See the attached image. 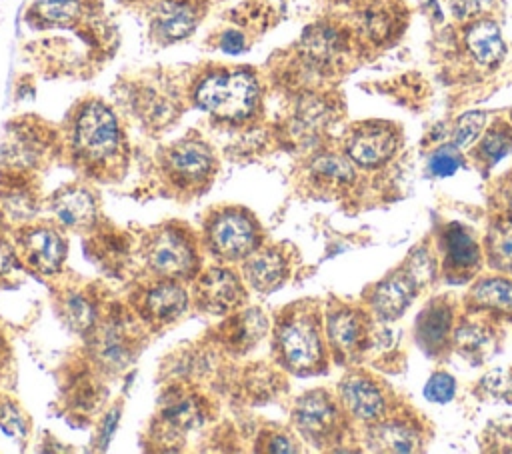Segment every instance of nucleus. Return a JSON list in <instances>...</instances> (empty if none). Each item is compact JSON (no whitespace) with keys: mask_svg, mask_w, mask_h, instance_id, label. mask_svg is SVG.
Listing matches in <instances>:
<instances>
[{"mask_svg":"<svg viewBox=\"0 0 512 454\" xmlns=\"http://www.w3.org/2000/svg\"><path fill=\"white\" fill-rule=\"evenodd\" d=\"M510 122H512V110H510Z\"/></svg>","mask_w":512,"mask_h":454,"instance_id":"nucleus-50","label":"nucleus"},{"mask_svg":"<svg viewBox=\"0 0 512 454\" xmlns=\"http://www.w3.org/2000/svg\"><path fill=\"white\" fill-rule=\"evenodd\" d=\"M282 362L294 372H310L322 360V342L318 326L310 316H288L276 334Z\"/></svg>","mask_w":512,"mask_h":454,"instance_id":"nucleus-4","label":"nucleus"},{"mask_svg":"<svg viewBox=\"0 0 512 454\" xmlns=\"http://www.w3.org/2000/svg\"><path fill=\"white\" fill-rule=\"evenodd\" d=\"M484 128H486V112H482V110L464 112L454 122L452 144L458 150H466V148H470L480 138Z\"/></svg>","mask_w":512,"mask_h":454,"instance_id":"nucleus-35","label":"nucleus"},{"mask_svg":"<svg viewBox=\"0 0 512 454\" xmlns=\"http://www.w3.org/2000/svg\"><path fill=\"white\" fill-rule=\"evenodd\" d=\"M346 50L348 34L330 22H320L306 28L298 44L302 60L318 72H328L336 68L342 62Z\"/></svg>","mask_w":512,"mask_h":454,"instance_id":"nucleus-7","label":"nucleus"},{"mask_svg":"<svg viewBox=\"0 0 512 454\" xmlns=\"http://www.w3.org/2000/svg\"><path fill=\"white\" fill-rule=\"evenodd\" d=\"M450 330V308L442 302L430 304L418 320V336L426 348L440 346Z\"/></svg>","mask_w":512,"mask_h":454,"instance_id":"nucleus-27","label":"nucleus"},{"mask_svg":"<svg viewBox=\"0 0 512 454\" xmlns=\"http://www.w3.org/2000/svg\"><path fill=\"white\" fill-rule=\"evenodd\" d=\"M44 146H46V140H44L42 128L28 126V124L12 126L2 146V158L10 166L22 170L38 162L40 154L44 152Z\"/></svg>","mask_w":512,"mask_h":454,"instance_id":"nucleus-17","label":"nucleus"},{"mask_svg":"<svg viewBox=\"0 0 512 454\" xmlns=\"http://www.w3.org/2000/svg\"><path fill=\"white\" fill-rule=\"evenodd\" d=\"M294 422L308 440L320 444L334 436L338 428V410L326 392L314 390L296 402Z\"/></svg>","mask_w":512,"mask_h":454,"instance_id":"nucleus-9","label":"nucleus"},{"mask_svg":"<svg viewBox=\"0 0 512 454\" xmlns=\"http://www.w3.org/2000/svg\"><path fill=\"white\" fill-rule=\"evenodd\" d=\"M508 204H510V220H512V186H510V192H508Z\"/></svg>","mask_w":512,"mask_h":454,"instance_id":"nucleus-48","label":"nucleus"},{"mask_svg":"<svg viewBox=\"0 0 512 454\" xmlns=\"http://www.w3.org/2000/svg\"><path fill=\"white\" fill-rule=\"evenodd\" d=\"M472 300L490 310L512 312V282L504 278H486L472 288Z\"/></svg>","mask_w":512,"mask_h":454,"instance_id":"nucleus-29","label":"nucleus"},{"mask_svg":"<svg viewBox=\"0 0 512 454\" xmlns=\"http://www.w3.org/2000/svg\"><path fill=\"white\" fill-rule=\"evenodd\" d=\"M82 12V0H36L34 14L46 24H72Z\"/></svg>","mask_w":512,"mask_h":454,"instance_id":"nucleus-34","label":"nucleus"},{"mask_svg":"<svg viewBox=\"0 0 512 454\" xmlns=\"http://www.w3.org/2000/svg\"><path fill=\"white\" fill-rule=\"evenodd\" d=\"M74 148L88 164H100L116 154L120 128L114 112L102 102H88L74 120Z\"/></svg>","mask_w":512,"mask_h":454,"instance_id":"nucleus-2","label":"nucleus"},{"mask_svg":"<svg viewBox=\"0 0 512 454\" xmlns=\"http://www.w3.org/2000/svg\"><path fill=\"white\" fill-rule=\"evenodd\" d=\"M208 242L214 254L226 260L246 258L258 244L254 222L242 212H224L208 228Z\"/></svg>","mask_w":512,"mask_h":454,"instance_id":"nucleus-5","label":"nucleus"},{"mask_svg":"<svg viewBox=\"0 0 512 454\" xmlns=\"http://www.w3.org/2000/svg\"><path fill=\"white\" fill-rule=\"evenodd\" d=\"M194 102L220 120L242 122L256 112L260 86L248 70H218L198 82Z\"/></svg>","mask_w":512,"mask_h":454,"instance_id":"nucleus-1","label":"nucleus"},{"mask_svg":"<svg viewBox=\"0 0 512 454\" xmlns=\"http://www.w3.org/2000/svg\"><path fill=\"white\" fill-rule=\"evenodd\" d=\"M480 388L492 398H510L512 396V372L504 368L490 370L482 376Z\"/></svg>","mask_w":512,"mask_h":454,"instance_id":"nucleus-41","label":"nucleus"},{"mask_svg":"<svg viewBox=\"0 0 512 454\" xmlns=\"http://www.w3.org/2000/svg\"><path fill=\"white\" fill-rule=\"evenodd\" d=\"M60 310H62V318L74 332H80V334L88 332V330H92V326L96 322V308L84 294L70 292L62 300Z\"/></svg>","mask_w":512,"mask_h":454,"instance_id":"nucleus-31","label":"nucleus"},{"mask_svg":"<svg viewBox=\"0 0 512 454\" xmlns=\"http://www.w3.org/2000/svg\"><path fill=\"white\" fill-rule=\"evenodd\" d=\"M454 342L464 356H480L492 344V332L484 324L466 322L456 330Z\"/></svg>","mask_w":512,"mask_h":454,"instance_id":"nucleus-36","label":"nucleus"},{"mask_svg":"<svg viewBox=\"0 0 512 454\" xmlns=\"http://www.w3.org/2000/svg\"><path fill=\"white\" fill-rule=\"evenodd\" d=\"M446 2L456 20L468 22L478 18L494 0H446Z\"/></svg>","mask_w":512,"mask_h":454,"instance_id":"nucleus-43","label":"nucleus"},{"mask_svg":"<svg viewBox=\"0 0 512 454\" xmlns=\"http://www.w3.org/2000/svg\"><path fill=\"white\" fill-rule=\"evenodd\" d=\"M266 450L268 452H294L296 446L292 444V440L284 434H272L268 440H266Z\"/></svg>","mask_w":512,"mask_h":454,"instance_id":"nucleus-46","label":"nucleus"},{"mask_svg":"<svg viewBox=\"0 0 512 454\" xmlns=\"http://www.w3.org/2000/svg\"><path fill=\"white\" fill-rule=\"evenodd\" d=\"M456 382L448 372H434L424 386V396L430 402H448L454 398Z\"/></svg>","mask_w":512,"mask_h":454,"instance_id":"nucleus-40","label":"nucleus"},{"mask_svg":"<svg viewBox=\"0 0 512 454\" xmlns=\"http://www.w3.org/2000/svg\"><path fill=\"white\" fill-rule=\"evenodd\" d=\"M14 268H16V254L8 242L0 240V276H6Z\"/></svg>","mask_w":512,"mask_h":454,"instance_id":"nucleus-45","label":"nucleus"},{"mask_svg":"<svg viewBox=\"0 0 512 454\" xmlns=\"http://www.w3.org/2000/svg\"><path fill=\"white\" fill-rule=\"evenodd\" d=\"M90 254L104 268H120L128 256V238L120 232H98L90 240Z\"/></svg>","mask_w":512,"mask_h":454,"instance_id":"nucleus-28","label":"nucleus"},{"mask_svg":"<svg viewBox=\"0 0 512 454\" xmlns=\"http://www.w3.org/2000/svg\"><path fill=\"white\" fill-rule=\"evenodd\" d=\"M196 298L202 310L210 314H226L242 302L244 290L236 274L230 270L210 268L196 284Z\"/></svg>","mask_w":512,"mask_h":454,"instance_id":"nucleus-10","label":"nucleus"},{"mask_svg":"<svg viewBox=\"0 0 512 454\" xmlns=\"http://www.w3.org/2000/svg\"><path fill=\"white\" fill-rule=\"evenodd\" d=\"M188 306V296L182 286L174 282H160L148 288L140 300L142 314L158 324L176 320Z\"/></svg>","mask_w":512,"mask_h":454,"instance_id":"nucleus-15","label":"nucleus"},{"mask_svg":"<svg viewBox=\"0 0 512 454\" xmlns=\"http://www.w3.org/2000/svg\"><path fill=\"white\" fill-rule=\"evenodd\" d=\"M218 46H220V50L226 52V54H240V52L246 50L248 44H246L244 32H240V30H236V28H228V30H224V32L220 34Z\"/></svg>","mask_w":512,"mask_h":454,"instance_id":"nucleus-44","label":"nucleus"},{"mask_svg":"<svg viewBox=\"0 0 512 454\" xmlns=\"http://www.w3.org/2000/svg\"><path fill=\"white\" fill-rule=\"evenodd\" d=\"M244 274L252 288L260 292H270L284 282L288 274V264L280 250L266 248V250L248 254V260L244 264Z\"/></svg>","mask_w":512,"mask_h":454,"instance_id":"nucleus-16","label":"nucleus"},{"mask_svg":"<svg viewBox=\"0 0 512 454\" xmlns=\"http://www.w3.org/2000/svg\"><path fill=\"white\" fill-rule=\"evenodd\" d=\"M20 248L30 268L52 274L60 268L66 256V244L62 236L52 228H28L20 236Z\"/></svg>","mask_w":512,"mask_h":454,"instance_id":"nucleus-11","label":"nucleus"},{"mask_svg":"<svg viewBox=\"0 0 512 454\" xmlns=\"http://www.w3.org/2000/svg\"><path fill=\"white\" fill-rule=\"evenodd\" d=\"M326 330L332 348L338 350L340 354H352L354 350L360 348L364 338V322L350 308H340L332 312L328 316Z\"/></svg>","mask_w":512,"mask_h":454,"instance_id":"nucleus-23","label":"nucleus"},{"mask_svg":"<svg viewBox=\"0 0 512 454\" xmlns=\"http://www.w3.org/2000/svg\"><path fill=\"white\" fill-rule=\"evenodd\" d=\"M486 246L492 266L512 272V220L492 222L486 236Z\"/></svg>","mask_w":512,"mask_h":454,"instance_id":"nucleus-30","label":"nucleus"},{"mask_svg":"<svg viewBox=\"0 0 512 454\" xmlns=\"http://www.w3.org/2000/svg\"><path fill=\"white\" fill-rule=\"evenodd\" d=\"M118 2H132V0H118Z\"/></svg>","mask_w":512,"mask_h":454,"instance_id":"nucleus-49","label":"nucleus"},{"mask_svg":"<svg viewBox=\"0 0 512 454\" xmlns=\"http://www.w3.org/2000/svg\"><path fill=\"white\" fill-rule=\"evenodd\" d=\"M442 246L446 254V266L452 270H474L480 262V248L474 236L460 224H450L444 230Z\"/></svg>","mask_w":512,"mask_h":454,"instance_id":"nucleus-22","label":"nucleus"},{"mask_svg":"<svg viewBox=\"0 0 512 454\" xmlns=\"http://www.w3.org/2000/svg\"><path fill=\"white\" fill-rule=\"evenodd\" d=\"M368 440L372 448L380 452H412L420 444L416 430L398 420L374 426Z\"/></svg>","mask_w":512,"mask_h":454,"instance_id":"nucleus-26","label":"nucleus"},{"mask_svg":"<svg viewBox=\"0 0 512 454\" xmlns=\"http://www.w3.org/2000/svg\"><path fill=\"white\" fill-rule=\"evenodd\" d=\"M266 332V316L256 310H244L240 314L230 316L222 326H220V338L230 350H250Z\"/></svg>","mask_w":512,"mask_h":454,"instance_id":"nucleus-20","label":"nucleus"},{"mask_svg":"<svg viewBox=\"0 0 512 454\" xmlns=\"http://www.w3.org/2000/svg\"><path fill=\"white\" fill-rule=\"evenodd\" d=\"M404 270L416 286H426L434 278V258L424 248H418L410 254Z\"/></svg>","mask_w":512,"mask_h":454,"instance_id":"nucleus-39","label":"nucleus"},{"mask_svg":"<svg viewBox=\"0 0 512 454\" xmlns=\"http://www.w3.org/2000/svg\"><path fill=\"white\" fill-rule=\"evenodd\" d=\"M166 170L180 188L202 186L214 172L212 150L202 140H180L166 152Z\"/></svg>","mask_w":512,"mask_h":454,"instance_id":"nucleus-6","label":"nucleus"},{"mask_svg":"<svg viewBox=\"0 0 512 454\" xmlns=\"http://www.w3.org/2000/svg\"><path fill=\"white\" fill-rule=\"evenodd\" d=\"M346 408L360 420H376L384 412V396L374 382L362 376H348L340 386Z\"/></svg>","mask_w":512,"mask_h":454,"instance_id":"nucleus-19","label":"nucleus"},{"mask_svg":"<svg viewBox=\"0 0 512 454\" xmlns=\"http://www.w3.org/2000/svg\"><path fill=\"white\" fill-rule=\"evenodd\" d=\"M160 416L164 426L170 428L172 432H188L204 422L206 408L200 396L188 394L184 390H176L174 394L166 396Z\"/></svg>","mask_w":512,"mask_h":454,"instance_id":"nucleus-21","label":"nucleus"},{"mask_svg":"<svg viewBox=\"0 0 512 454\" xmlns=\"http://www.w3.org/2000/svg\"><path fill=\"white\" fill-rule=\"evenodd\" d=\"M460 166H462V158L454 144H446L434 150L428 162V168L434 176H452Z\"/></svg>","mask_w":512,"mask_h":454,"instance_id":"nucleus-38","label":"nucleus"},{"mask_svg":"<svg viewBox=\"0 0 512 454\" xmlns=\"http://www.w3.org/2000/svg\"><path fill=\"white\" fill-rule=\"evenodd\" d=\"M464 46L470 58L484 68L500 64L506 54V44L498 22L484 16L468 20L464 28Z\"/></svg>","mask_w":512,"mask_h":454,"instance_id":"nucleus-12","label":"nucleus"},{"mask_svg":"<svg viewBox=\"0 0 512 454\" xmlns=\"http://www.w3.org/2000/svg\"><path fill=\"white\" fill-rule=\"evenodd\" d=\"M116 424H118V410H112V412L106 416V420H104V436H102V444H104V446H106V442L110 440V436H112Z\"/></svg>","mask_w":512,"mask_h":454,"instance_id":"nucleus-47","label":"nucleus"},{"mask_svg":"<svg viewBox=\"0 0 512 454\" xmlns=\"http://www.w3.org/2000/svg\"><path fill=\"white\" fill-rule=\"evenodd\" d=\"M416 284L408 276L406 270H398L390 274L384 282H380L372 294V308L382 320L398 318L412 302L416 294Z\"/></svg>","mask_w":512,"mask_h":454,"instance_id":"nucleus-14","label":"nucleus"},{"mask_svg":"<svg viewBox=\"0 0 512 454\" xmlns=\"http://www.w3.org/2000/svg\"><path fill=\"white\" fill-rule=\"evenodd\" d=\"M398 148V134L382 122H368L346 138V156L364 168H376L392 158Z\"/></svg>","mask_w":512,"mask_h":454,"instance_id":"nucleus-8","label":"nucleus"},{"mask_svg":"<svg viewBox=\"0 0 512 454\" xmlns=\"http://www.w3.org/2000/svg\"><path fill=\"white\" fill-rule=\"evenodd\" d=\"M146 260L156 274L166 278H190L198 270V256L190 236L174 226H166L148 238Z\"/></svg>","mask_w":512,"mask_h":454,"instance_id":"nucleus-3","label":"nucleus"},{"mask_svg":"<svg viewBox=\"0 0 512 454\" xmlns=\"http://www.w3.org/2000/svg\"><path fill=\"white\" fill-rule=\"evenodd\" d=\"M350 158H344L340 154L334 152H322L318 156L312 158L310 162V170L320 176L326 178L330 182H338V184H346L354 178V168L350 164Z\"/></svg>","mask_w":512,"mask_h":454,"instance_id":"nucleus-32","label":"nucleus"},{"mask_svg":"<svg viewBox=\"0 0 512 454\" xmlns=\"http://www.w3.org/2000/svg\"><path fill=\"white\" fill-rule=\"evenodd\" d=\"M0 426L6 434H10L14 438H22L28 432L22 412L12 402H2L0 404Z\"/></svg>","mask_w":512,"mask_h":454,"instance_id":"nucleus-42","label":"nucleus"},{"mask_svg":"<svg viewBox=\"0 0 512 454\" xmlns=\"http://www.w3.org/2000/svg\"><path fill=\"white\" fill-rule=\"evenodd\" d=\"M478 152L488 164L500 162L504 156H508L512 152V128L500 124V126L486 130V134L480 140Z\"/></svg>","mask_w":512,"mask_h":454,"instance_id":"nucleus-37","label":"nucleus"},{"mask_svg":"<svg viewBox=\"0 0 512 454\" xmlns=\"http://www.w3.org/2000/svg\"><path fill=\"white\" fill-rule=\"evenodd\" d=\"M52 212L64 224L72 228L90 226L96 218V204L92 194L82 186H68L54 194Z\"/></svg>","mask_w":512,"mask_h":454,"instance_id":"nucleus-18","label":"nucleus"},{"mask_svg":"<svg viewBox=\"0 0 512 454\" xmlns=\"http://www.w3.org/2000/svg\"><path fill=\"white\" fill-rule=\"evenodd\" d=\"M358 30L372 44H384L398 32V16L390 4H368L360 12Z\"/></svg>","mask_w":512,"mask_h":454,"instance_id":"nucleus-25","label":"nucleus"},{"mask_svg":"<svg viewBox=\"0 0 512 454\" xmlns=\"http://www.w3.org/2000/svg\"><path fill=\"white\" fill-rule=\"evenodd\" d=\"M198 4L192 0H162L152 14V30L166 42L190 36L200 20Z\"/></svg>","mask_w":512,"mask_h":454,"instance_id":"nucleus-13","label":"nucleus"},{"mask_svg":"<svg viewBox=\"0 0 512 454\" xmlns=\"http://www.w3.org/2000/svg\"><path fill=\"white\" fill-rule=\"evenodd\" d=\"M332 118V108L324 98L306 96L296 108V124L302 132H316Z\"/></svg>","mask_w":512,"mask_h":454,"instance_id":"nucleus-33","label":"nucleus"},{"mask_svg":"<svg viewBox=\"0 0 512 454\" xmlns=\"http://www.w3.org/2000/svg\"><path fill=\"white\" fill-rule=\"evenodd\" d=\"M96 352H98L100 360L106 362L108 366L122 368L134 352L132 338L128 334L126 324L120 322V320H114V322L106 324L104 330L98 334Z\"/></svg>","mask_w":512,"mask_h":454,"instance_id":"nucleus-24","label":"nucleus"}]
</instances>
